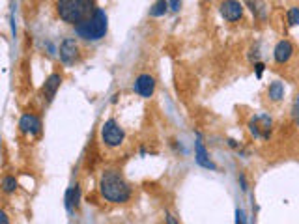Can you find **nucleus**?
I'll use <instances>...</instances> for the list:
<instances>
[{
  "label": "nucleus",
  "instance_id": "1",
  "mask_svg": "<svg viewBox=\"0 0 299 224\" xmlns=\"http://www.w3.org/2000/svg\"><path fill=\"white\" fill-rule=\"evenodd\" d=\"M99 195L105 202H110V204H126L131 200L133 190L120 170L109 168L99 178Z\"/></svg>",
  "mask_w": 299,
  "mask_h": 224
},
{
  "label": "nucleus",
  "instance_id": "2",
  "mask_svg": "<svg viewBox=\"0 0 299 224\" xmlns=\"http://www.w3.org/2000/svg\"><path fill=\"white\" fill-rule=\"evenodd\" d=\"M73 32L79 40L86 41V43H96V41L103 40L109 32V15L103 8H98L86 21L73 26Z\"/></svg>",
  "mask_w": 299,
  "mask_h": 224
},
{
  "label": "nucleus",
  "instance_id": "3",
  "mask_svg": "<svg viewBox=\"0 0 299 224\" xmlns=\"http://www.w3.org/2000/svg\"><path fill=\"white\" fill-rule=\"evenodd\" d=\"M54 6H56L58 17L71 26L81 24L98 10V4L94 0H60Z\"/></svg>",
  "mask_w": 299,
  "mask_h": 224
},
{
  "label": "nucleus",
  "instance_id": "4",
  "mask_svg": "<svg viewBox=\"0 0 299 224\" xmlns=\"http://www.w3.org/2000/svg\"><path fill=\"white\" fill-rule=\"evenodd\" d=\"M99 137H101V142L107 148H120L122 144H124V140H126V133H124V129H122L120 123L114 118H109L101 125Z\"/></svg>",
  "mask_w": 299,
  "mask_h": 224
},
{
  "label": "nucleus",
  "instance_id": "5",
  "mask_svg": "<svg viewBox=\"0 0 299 224\" xmlns=\"http://www.w3.org/2000/svg\"><path fill=\"white\" fill-rule=\"evenodd\" d=\"M249 131L254 138H260V140H270L271 131H273V120H271L270 114H254L249 121Z\"/></svg>",
  "mask_w": 299,
  "mask_h": 224
},
{
  "label": "nucleus",
  "instance_id": "6",
  "mask_svg": "<svg viewBox=\"0 0 299 224\" xmlns=\"http://www.w3.org/2000/svg\"><path fill=\"white\" fill-rule=\"evenodd\" d=\"M60 62L64 66H73L79 56H81V49H79V41L75 38H66V40L60 43Z\"/></svg>",
  "mask_w": 299,
  "mask_h": 224
},
{
  "label": "nucleus",
  "instance_id": "7",
  "mask_svg": "<svg viewBox=\"0 0 299 224\" xmlns=\"http://www.w3.org/2000/svg\"><path fill=\"white\" fill-rule=\"evenodd\" d=\"M133 90L142 99H150L156 92V79L150 73H140L133 82Z\"/></svg>",
  "mask_w": 299,
  "mask_h": 224
},
{
  "label": "nucleus",
  "instance_id": "8",
  "mask_svg": "<svg viewBox=\"0 0 299 224\" xmlns=\"http://www.w3.org/2000/svg\"><path fill=\"white\" fill-rule=\"evenodd\" d=\"M41 120L40 116L34 112H24L19 120V131L23 135H30V137H38L41 133Z\"/></svg>",
  "mask_w": 299,
  "mask_h": 224
},
{
  "label": "nucleus",
  "instance_id": "9",
  "mask_svg": "<svg viewBox=\"0 0 299 224\" xmlns=\"http://www.w3.org/2000/svg\"><path fill=\"white\" fill-rule=\"evenodd\" d=\"M195 161L198 167L207 168V170H217V165L210 159V153H207L206 146L202 142V135L196 133V142H195Z\"/></svg>",
  "mask_w": 299,
  "mask_h": 224
},
{
  "label": "nucleus",
  "instance_id": "10",
  "mask_svg": "<svg viewBox=\"0 0 299 224\" xmlns=\"http://www.w3.org/2000/svg\"><path fill=\"white\" fill-rule=\"evenodd\" d=\"M221 15H223L228 23H236L243 17V4L236 0H226L221 2Z\"/></svg>",
  "mask_w": 299,
  "mask_h": 224
},
{
  "label": "nucleus",
  "instance_id": "11",
  "mask_svg": "<svg viewBox=\"0 0 299 224\" xmlns=\"http://www.w3.org/2000/svg\"><path fill=\"white\" fill-rule=\"evenodd\" d=\"M293 56V45L292 41L288 40H281L279 43L275 45V49H273V58H275L277 63H288L290 62V58Z\"/></svg>",
  "mask_w": 299,
  "mask_h": 224
},
{
  "label": "nucleus",
  "instance_id": "12",
  "mask_svg": "<svg viewBox=\"0 0 299 224\" xmlns=\"http://www.w3.org/2000/svg\"><path fill=\"white\" fill-rule=\"evenodd\" d=\"M60 84H62V75H60V73H51L49 77H47V81L43 82L41 92H43V95H45V99L49 101V103H51L52 99H54V95H56Z\"/></svg>",
  "mask_w": 299,
  "mask_h": 224
},
{
  "label": "nucleus",
  "instance_id": "13",
  "mask_svg": "<svg viewBox=\"0 0 299 224\" xmlns=\"http://www.w3.org/2000/svg\"><path fill=\"white\" fill-rule=\"evenodd\" d=\"M79 202H81V187H79V185H73V187H69L68 189L66 198H64L66 209H68L69 213H73V209L79 207Z\"/></svg>",
  "mask_w": 299,
  "mask_h": 224
},
{
  "label": "nucleus",
  "instance_id": "14",
  "mask_svg": "<svg viewBox=\"0 0 299 224\" xmlns=\"http://www.w3.org/2000/svg\"><path fill=\"white\" fill-rule=\"evenodd\" d=\"M267 98H270V101H273V103L282 101V99H284V84H282L281 81L271 82L270 88H267Z\"/></svg>",
  "mask_w": 299,
  "mask_h": 224
},
{
  "label": "nucleus",
  "instance_id": "15",
  "mask_svg": "<svg viewBox=\"0 0 299 224\" xmlns=\"http://www.w3.org/2000/svg\"><path fill=\"white\" fill-rule=\"evenodd\" d=\"M17 187H19V183L13 176H4V178H2V193H4V195H12V193H15Z\"/></svg>",
  "mask_w": 299,
  "mask_h": 224
},
{
  "label": "nucleus",
  "instance_id": "16",
  "mask_svg": "<svg viewBox=\"0 0 299 224\" xmlns=\"http://www.w3.org/2000/svg\"><path fill=\"white\" fill-rule=\"evenodd\" d=\"M167 12H168V2H165V0L154 2L152 8H150V15H152V17H161V15H165Z\"/></svg>",
  "mask_w": 299,
  "mask_h": 224
},
{
  "label": "nucleus",
  "instance_id": "17",
  "mask_svg": "<svg viewBox=\"0 0 299 224\" xmlns=\"http://www.w3.org/2000/svg\"><path fill=\"white\" fill-rule=\"evenodd\" d=\"M286 19L290 26H297L299 24V6H292L286 12Z\"/></svg>",
  "mask_w": 299,
  "mask_h": 224
},
{
  "label": "nucleus",
  "instance_id": "18",
  "mask_svg": "<svg viewBox=\"0 0 299 224\" xmlns=\"http://www.w3.org/2000/svg\"><path fill=\"white\" fill-rule=\"evenodd\" d=\"M292 120H293V123L299 127V93L295 95V99H293V103H292Z\"/></svg>",
  "mask_w": 299,
  "mask_h": 224
},
{
  "label": "nucleus",
  "instance_id": "19",
  "mask_svg": "<svg viewBox=\"0 0 299 224\" xmlns=\"http://www.w3.org/2000/svg\"><path fill=\"white\" fill-rule=\"evenodd\" d=\"M236 224H247V215L240 207L236 209Z\"/></svg>",
  "mask_w": 299,
  "mask_h": 224
},
{
  "label": "nucleus",
  "instance_id": "20",
  "mask_svg": "<svg viewBox=\"0 0 299 224\" xmlns=\"http://www.w3.org/2000/svg\"><path fill=\"white\" fill-rule=\"evenodd\" d=\"M264 63L262 62H256L254 63V71H256V79H262V75H264Z\"/></svg>",
  "mask_w": 299,
  "mask_h": 224
},
{
  "label": "nucleus",
  "instance_id": "21",
  "mask_svg": "<svg viewBox=\"0 0 299 224\" xmlns=\"http://www.w3.org/2000/svg\"><path fill=\"white\" fill-rule=\"evenodd\" d=\"M168 8H170L172 12H180V10H182V2H178V0H172V2H168Z\"/></svg>",
  "mask_w": 299,
  "mask_h": 224
},
{
  "label": "nucleus",
  "instance_id": "22",
  "mask_svg": "<svg viewBox=\"0 0 299 224\" xmlns=\"http://www.w3.org/2000/svg\"><path fill=\"white\" fill-rule=\"evenodd\" d=\"M165 220H167V224H180L178 222V218H176V217H174V215H172V213H165Z\"/></svg>",
  "mask_w": 299,
  "mask_h": 224
},
{
  "label": "nucleus",
  "instance_id": "23",
  "mask_svg": "<svg viewBox=\"0 0 299 224\" xmlns=\"http://www.w3.org/2000/svg\"><path fill=\"white\" fill-rule=\"evenodd\" d=\"M0 220H2V224H10V217H8V213L4 209L0 211Z\"/></svg>",
  "mask_w": 299,
  "mask_h": 224
},
{
  "label": "nucleus",
  "instance_id": "24",
  "mask_svg": "<svg viewBox=\"0 0 299 224\" xmlns=\"http://www.w3.org/2000/svg\"><path fill=\"white\" fill-rule=\"evenodd\" d=\"M226 144H228L230 148H234V149L240 148V142H237V140H234V138H228V140H226Z\"/></svg>",
  "mask_w": 299,
  "mask_h": 224
},
{
  "label": "nucleus",
  "instance_id": "25",
  "mask_svg": "<svg viewBox=\"0 0 299 224\" xmlns=\"http://www.w3.org/2000/svg\"><path fill=\"white\" fill-rule=\"evenodd\" d=\"M240 183H242V189L243 190L249 189V187H247V179H245V176H243V174H240Z\"/></svg>",
  "mask_w": 299,
  "mask_h": 224
}]
</instances>
